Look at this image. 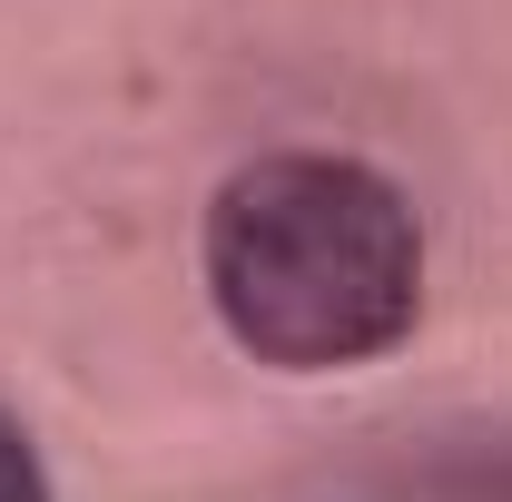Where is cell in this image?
I'll use <instances>...</instances> for the list:
<instances>
[{
	"label": "cell",
	"instance_id": "2",
	"mask_svg": "<svg viewBox=\"0 0 512 502\" xmlns=\"http://www.w3.org/2000/svg\"><path fill=\"white\" fill-rule=\"evenodd\" d=\"M0 502H50V473H40V453L10 414H0Z\"/></svg>",
	"mask_w": 512,
	"mask_h": 502
},
{
	"label": "cell",
	"instance_id": "1",
	"mask_svg": "<svg viewBox=\"0 0 512 502\" xmlns=\"http://www.w3.org/2000/svg\"><path fill=\"white\" fill-rule=\"evenodd\" d=\"M207 296L256 365L335 375L384 355L424 306L414 207L355 158H256L207 207Z\"/></svg>",
	"mask_w": 512,
	"mask_h": 502
}]
</instances>
